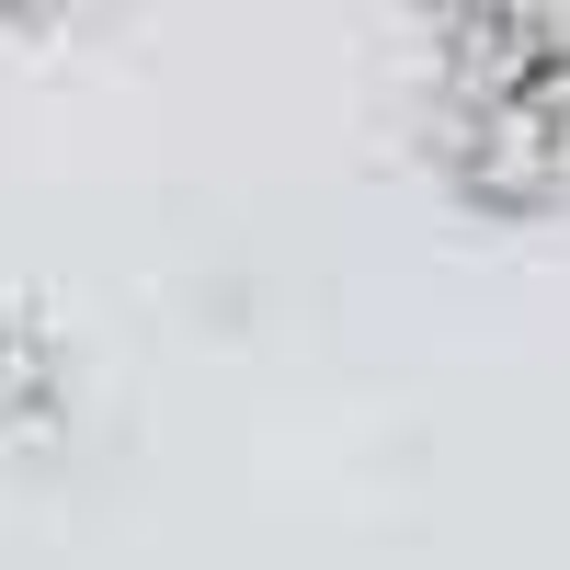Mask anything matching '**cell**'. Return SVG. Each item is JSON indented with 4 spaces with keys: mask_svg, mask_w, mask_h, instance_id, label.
I'll list each match as a JSON object with an SVG mask.
<instances>
[{
    "mask_svg": "<svg viewBox=\"0 0 570 570\" xmlns=\"http://www.w3.org/2000/svg\"><path fill=\"white\" fill-rule=\"evenodd\" d=\"M58 422H69V354L46 343L23 308H0V456L46 445Z\"/></svg>",
    "mask_w": 570,
    "mask_h": 570,
    "instance_id": "7a4b0ae2",
    "label": "cell"
},
{
    "mask_svg": "<svg viewBox=\"0 0 570 570\" xmlns=\"http://www.w3.org/2000/svg\"><path fill=\"white\" fill-rule=\"evenodd\" d=\"M434 171L468 217L570 206V58H445Z\"/></svg>",
    "mask_w": 570,
    "mask_h": 570,
    "instance_id": "6da1fadb",
    "label": "cell"
},
{
    "mask_svg": "<svg viewBox=\"0 0 570 570\" xmlns=\"http://www.w3.org/2000/svg\"><path fill=\"white\" fill-rule=\"evenodd\" d=\"M69 0H0V23H58Z\"/></svg>",
    "mask_w": 570,
    "mask_h": 570,
    "instance_id": "3957f363",
    "label": "cell"
}]
</instances>
